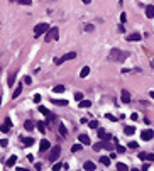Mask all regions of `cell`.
I'll return each instance as SVG.
<instances>
[{"label": "cell", "instance_id": "cell-1", "mask_svg": "<svg viewBox=\"0 0 154 171\" xmlns=\"http://www.w3.org/2000/svg\"><path fill=\"white\" fill-rule=\"evenodd\" d=\"M125 58H127V54H125L124 51H120V49H117V48H114L110 51V54H108V59H110V61H124Z\"/></svg>", "mask_w": 154, "mask_h": 171}, {"label": "cell", "instance_id": "cell-2", "mask_svg": "<svg viewBox=\"0 0 154 171\" xmlns=\"http://www.w3.org/2000/svg\"><path fill=\"white\" fill-rule=\"evenodd\" d=\"M46 31H49V26H47L46 22H41V24H37L36 27H34V36L36 37H39L42 32H46Z\"/></svg>", "mask_w": 154, "mask_h": 171}, {"label": "cell", "instance_id": "cell-3", "mask_svg": "<svg viewBox=\"0 0 154 171\" xmlns=\"http://www.w3.org/2000/svg\"><path fill=\"white\" fill-rule=\"evenodd\" d=\"M58 36H59V31L56 27H53V29H49L47 31V34H46V41L49 42V41H54V39H58Z\"/></svg>", "mask_w": 154, "mask_h": 171}, {"label": "cell", "instance_id": "cell-4", "mask_svg": "<svg viewBox=\"0 0 154 171\" xmlns=\"http://www.w3.org/2000/svg\"><path fill=\"white\" fill-rule=\"evenodd\" d=\"M74 56H76L74 53H66L64 56H61V58H58V59H54V63H56V64H63L64 61H69V59H73Z\"/></svg>", "mask_w": 154, "mask_h": 171}, {"label": "cell", "instance_id": "cell-5", "mask_svg": "<svg viewBox=\"0 0 154 171\" xmlns=\"http://www.w3.org/2000/svg\"><path fill=\"white\" fill-rule=\"evenodd\" d=\"M59 154H61V147L59 146H54L53 149H51V152H49V161H56Z\"/></svg>", "mask_w": 154, "mask_h": 171}, {"label": "cell", "instance_id": "cell-6", "mask_svg": "<svg viewBox=\"0 0 154 171\" xmlns=\"http://www.w3.org/2000/svg\"><path fill=\"white\" fill-rule=\"evenodd\" d=\"M153 137H154V132L151 129H146V130H142V132H141V139H142V141H151Z\"/></svg>", "mask_w": 154, "mask_h": 171}, {"label": "cell", "instance_id": "cell-7", "mask_svg": "<svg viewBox=\"0 0 154 171\" xmlns=\"http://www.w3.org/2000/svg\"><path fill=\"white\" fill-rule=\"evenodd\" d=\"M10 127H12V120H10V117H7L5 122H4V125H0V130H2V132H9Z\"/></svg>", "mask_w": 154, "mask_h": 171}, {"label": "cell", "instance_id": "cell-8", "mask_svg": "<svg viewBox=\"0 0 154 171\" xmlns=\"http://www.w3.org/2000/svg\"><path fill=\"white\" fill-rule=\"evenodd\" d=\"M39 112L41 114H44V115H47V120H54V115L49 112V110L46 109V107H42V105H39Z\"/></svg>", "mask_w": 154, "mask_h": 171}, {"label": "cell", "instance_id": "cell-9", "mask_svg": "<svg viewBox=\"0 0 154 171\" xmlns=\"http://www.w3.org/2000/svg\"><path fill=\"white\" fill-rule=\"evenodd\" d=\"M51 147V144H49V141L47 139H44V141H41V144H39V151L41 152H44V151H47Z\"/></svg>", "mask_w": 154, "mask_h": 171}, {"label": "cell", "instance_id": "cell-10", "mask_svg": "<svg viewBox=\"0 0 154 171\" xmlns=\"http://www.w3.org/2000/svg\"><path fill=\"white\" fill-rule=\"evenodd\" d=\"M139 157L144 159V161H154V154H149V152H141Z\"/></svg>", "mask_w": 154, "mask_h": 171}, {"label": "cell", "instance_id": "cell-11", "mask_svg": "<svg viewBox=\"0 0 154 171\" xmlns=\"http://www.w3.org/2000/svg\"><path fill=\"white\" fill-rule=\"evenodd\" d=\"M122 102H124V103L130 102V93H129L127 90H124V92H122Z\"/></svg>", "mask_w": 154, "mask_h": 171}, {"label": "cell", "instance_id": "cell-12", "mask_svg": "<svg viewBox=\"0 0 154 171\" xmlns=\"http://www.w3.org/2000/svg\"><path fill=\"white\" fill-rule=\"evenodd\" d=\"M15 161H17V156H10V157H9V159H7L5 166H7V168H12L14 164H15Z\"/></svg>", "mask_w": 154, "mask_h": 171}, {"label": "cell", "instance_id": "cell-13", "mask_svg": "<svg viewBox=\"0 0 154 171\" xmlns=\"http://www.w3.org/2000/svg\"><path fill=\"white\" fill-rule=\"evenodd\" d=\"M146 15H148L149 19H153L154 17V7L153 5H148V7H146Z\"/></svg>", "mask_w": 154, "mask_h": 171}, {"label": "cell", "instance_id": "cell-14", "mask_svg": "<svg viewBox=\"0 0 154 171\" xmlns=\"http://www.w3.org/2000/svg\"><path fill=\"white\" fill-rule=\"evenodd\" d=\"M127 41H130V42L141 41V34H135V32H134V34H130V36H129V37H127Z\"/></svg>", "mask_w": 154, "mask_h": 171}, {"label": "cell", "instance_id": "cell-15", "mask_svg": "<svg viewBox=\"0 0 154 171\" xmlns=\"http://www.w3.org/2000/svg\"><path fill=\"white\" fill-rule=\"evenodd\" d=\"M80 142L81 144H90V137L87 134H80Z\"/></svg>", "mask_w": 154, "mask_h": 171}, {"label": "cell", "instance_id": "cell-16", "mask_svg": "<svg viewBox=\"0 0 154 171\" xmlns=\"http://www.w3.org/2000/svg\"><path fill=\"white\" fill-rule=\"evenodd\" d=\"M20 141L26 144V146H31V144H34V139H32V137H20Z\"/></svg>", "mask_w": 154, "mask_h": 171}, {"label": "cell", "instance_id": "cell-17", "mask_svg": "<svg viewBox=\"0 0 154 171\" xmlns=\"http://www.w3.org/2000/svg\"><path fill=\"white\" fill-rule=\"evenodd\" d=\"M83 168H85V170H88V171H92V170H95V164L92 163V161H87V163L83 164Z\"/></svg>", "mask_w": 154, "mask_h": 171}, {"label": "cell", "instance_id": "cell-18", "mask_svg": "<svg viewBox=\"0 0 154 171\" xmlns=\"http://www.w3.org/2000/svg\"><path fill=\"white\" fill-rule=\"evenodd\" d=\"M124 130H125V134H127V136H132V134L135 132V129L132 127V125H127V127H125Z\"/></svg>", "mask_w": 154, "mask_h": 171}, {"label": "cell", "instance_id": "cell-19", "mask_svg": "<svg viewBox=\"0 0 154 171\" xmlns=\"http://www.w3.org/2000/svg\"><path fill=\"white\" fill-rule=\"evenodd\" d=\"M117 170H119V171H127L129 166H127V164H124V163H117Z\"/></svg>", "mask_w": 154, "mask_h": 171}, {"label": "cell", "instance_id": "cell-20", "mask_svg": "<svg viewBox=\"0 0 154 171\" xmlns=\"http://www.w3.org/2000/svg\"><path fill=\"white\" fill-rule=\"evenodd\" d=\"M88 73H90V68H88V66H85V68L80 71V76H81V78H85V76H88Z\"/></svg>", "mask_w": 154, "mask_h": 171}, {"label": "cell", "instance_id": "cell-21", "mask_svg": "<svg viewBox=\"0 0 154 171\" xmlns=\"http://www.w3.org/2000/svg\"><path fill=\"white\" fill-rule=\"evenodd\" d=\"M90 105H92V102H88V100H81V102H80V107H81V109H88Z\"/></svg>", "mask_w": 154, "mask_h": 171}, {"label": "cell", "instance_id": "cell-22", "mask_svg": "<svg viewBox=\"0 0 154 171\" xmlns=\"http://www.w3.org/2000/svg\"><path fill=\"white\" fill-rule=\"evenodd\" d=\"M24 127H26L27 130H32L34 129V122H32V120H27V122L24 124Z\"/></svg>", "mask_w": 154, "mask_h": 171}, {"label": "cell", "instance_id": "cell-23", "mask_svg": "<svg viewBox=\"0 0 154 171\" xmlns=\"http://www.w3.org/2000/svg\"><path fill=\"white\" fill-rule=\"evenodd\" d=\"M20 92H22V87H20V85H19V87L15 88V92H14V93H12V98H17V97L20 95Z\"/></svg>", "mask_w": 154, "mask_h": 171}, {"label": "cell", "instance_id": "cell-24", "mask_svg": "<svg viewBox=\"0 0 154 171\" xmlns=\"http://www.w3.org/2000/svg\"><path fill=\"white\" fill-rule=\"evenodd\" d=\"M53 92H56V93H61V92H64V87L63 85H56L53 88Z\"/></svg>", "mask_w": 154, "mask_h": 171}, {"label": "cell", "instance_id": "cell-25", "mask_svg": "<svg viewBox=\"0 0 154 171\" xmlns=\"http://www.w3.org/2000/svg\"><path fill=\"white\" fill-rule=\"evenodd\" d=\"M51 102H53L54 105H68V102H66V100H54V98H53Z\"/></svg>", "mask_w": 154, "mask_h": 171}, {"label": "cell", "instance_id": "cell-26", "mask_svg": "<svg viewBox=\"0 0 154 171\" xmlns=\"http://www.w3.org/2000/svg\"><path fill=\"white\" fill-rule=\"evenodd\" d=\"M100 161H102V164H105V166H108V164H110V159H108L107 156H102Z\"/></svg>", "mask_w": 154, "mask_h": 171}, {"label": "cell", "instance_id": "cell-27", "mask_svg": "<svg viewBox=\"0 0 154 171\" xmlns=\"http://www.w3.org/2000/svg\"><path fill=\"white\" fill-rule=\"evenodd\" d=\"M98 136H100V139H108V134L105 132V130H102V129H100V132H98Z\"/></svg>", "mask_w": 154, "mask_h": 171}, {"label": "cell", "instance_id": "cell-28", "mask_svg": "<svg viewBox=\"0 0 154 171\" xmlns=\"http://www.w3.org/2000/svg\"><path fill=\"white\" fill-rule=\"evenodd\" d=\"M17 2H19L20 5H31V2H32V0H17Z\"/></svg>", "mask_w": 154, "mask_h": 171}, {"label": "cell", "instance_id": "cell-29", "mask_svg": "<svg viewBox=\"0 0 154 171\" xmlns=\"http://www.w3.org/2000/svg\"><path fill=\"white\" fill-rule=\"evenodd\" d=\"M59 132H61V136H66V127H64L63 124L59 125Z\"/></svg>", "mask_w": 154, "mask_h": 171}, {"label": "cell", "instance_id": "cell-30", "mask_svg": "<svg viewBox=\"0 0 154 171\" xmlns=\"http://www.w3.org/2000/svg\"><path fill=\"white\" fill-rule=\"evenodd\" d=\"M37 129H39L41 132H44V130H46V125H44L42 122H39V124H37Z\"/></svg>", "mask_w": 154, "mask_h": 171}, {"label": "cell", "instance_id": "cell-31", "mask_svg": "<svg viewBox=\"0 0 154 171\" xmlns=\"http://www.w3.org/2000/svg\"><path fill=\"white\" fill-rule=\"evenodd\" d=\"M102 147H103V144H102V142H97V144L93 146V149H95V151H100Z\"/></svg>", "mask_w": 154, "mask_h": 171}, {"label": "cell", "instance_id": "cell-32", "mask_svg": "<svg viewBox=\"0 0 154 171\" xmlns=\"http://www.w3.org/2000/svg\"><path fill=\"white\" fill-rule=\"evenodd\" d=\"M85 31H87V32H92V31H93V26H92V24H87V26H85Z\"/></svg>", "mask_w": 154, "mask_h": 171}, {"label": "cell", "instance_id": "cell-33", "mask_svg": "<svg viewBox=\"0 0 154 171\" xmlns=\"http://www.w3.org/2000/svg\"><path fill=\"white\" fill-rule=\"evenodd\" d=\"M90 127H92V129H97V127H98V122H97V120H92V122H90Z\"/></svg>", "mask_w": 154, "mask_h": 171}, {"label": "cell", "instance_id": "cell-34", "mask_svg": "<svg viewBox=\"0 0 154 171\" xmlns=\"http://www.w3.org/2000/svg\"><path fill=\"white\" fill-rule=\"evenodd\" d=\"M80 149H81V144H74L73 146V152H78Z\"/></svg>", "mask_w": 154, "mask_h": 171}, {"label": "cell", "instance_id": "cell-35", "mask_svg": "<svg viewBox=\"0 0 154 171\" xmlns=\"http://www.w3.org/2000/svg\"><path fill=\"white\" fill-rule=\"evenodd\" d=\"M24 83L31 85V83H32V78H31V76H26V78H24Z\"/></svg>", "mask_w": 154, "mask_h": 171}, {"label": "cell", "instance_id": "cell-36", "mask_svg": "<svg viewBox=\"0 0 154 171\" xmlns=\"http://www.w3.org/2000/svg\"><path fill=\"white\" fill-rule=\"evenodd\" d=\"M14 82H15V76H14V75H10V78H9V85L12 87V85H14Z\"/></svg>", "mask_w": 154, "mask_h": 171}, {"label": "cell", "instance_id": "cell-37", "mask_svg": "<svg viewBox=\"0 0 154 171\" xmlns=\"http://www.w3.org/2000/svg\"><path fill=\"white\" fill-rule=\"evenodd\" d=\"M32 100H34L36 103H39V102H41V95H39V93H37V95H34V98H32Z\"/></svg>", "mask_w": 154, "mask_h": 171}, {"label": "cell", "instance_id": "cell-38", "mask_svg": "<svg viewBox=\"0 0 154 171\" xmlns=\"http://www.w3.org/2000/svg\"><path fill=\"white\" fill-rule=\"evenodd\" d=\"M105 117H107L108 120H112V122H117V119H115L114 115H110V114H107V115H105Z\"/></svg>", "mask_w": 154, "mask_h": 171}, {"label": "cell", "instance_id": "cell-39", "mask_svg": "<svg viewBox=\"0 0 154 171\" xmlns=\"http://www.w3.org/2000/svg\"><path fill=\"white\" fill-rule=\"evenodd\" d=\"M117 152H125V147L124 146H117Z\"/></svg>", "mask_w": 154, "mask_h": 171}, {"label": "cell", "instance_id": "cell-40", "mask_svg": "<svg viewBox=\"0 0 154 171\" xmlns=\"http://www.w3.org/2000/svg\"><path fill=\"white\" fill-rule=\"evenodd\" d=\"M129 147H130V149H137V142H130L129 144Z\"/></svg>", "mask_w": 154, "mask_h": 171}, {"label": "cell", "instance_id": "cell-41", "mask_svg": "<svg viewBox=\"0 0 154 171\" xmlns=\"http://www.w3.org/2000/svg\"><path fill=\"white\" fill-rule=\"evenodd\" d=\"M120 21H122V22H125V21H127V15L124 14V12L120 14Z\"/></svg>", "mask_w": 154, "mask_h": 171}, {"label": "cell", "instance_id": "cell-42", "mask_svg": "<svg viewBox=\"0 0 154 171\" xmlns=\"http://www.w3.org/2000/svg\"><path fill=\"white\" fill-rule=\"evenodd\" d=\"M74 98H76V100H81V98H83V95H81V93H74Z\"/></svg>", "mask_w": 154, "mask_h": 171}, {"label": "cell", "instance_id": "cell-43", "mask_svg": "<svg viewBox=\"0 0 154 171\" xmlns=\"http://www.w3.org/2000/svg\"><path fill=\"white\" fill-rule=\"evenodd\" d=\"M7 144H9V141H7V139H4V141H0V146H4V147H5Z\"/></svg>", "mask_w": 154, "mask_h": 171}, {"label": "cell", "instance_id": "cell-44", "mask_svg": "<svg viewBox=\"0 0 154 171\" xmlns=\"http://www.w3.org/2000/svg\"><path fill=\"white\" fill-rule=\"evenodd\" d=\"M59 168H63L61 164H54V166H53V170H54V171H56V170H59Z\"/></svg>", "mask_w": 154, "mask_h": 171}, {"label": "cell", "instance_id": "cell-45", "mask_svg": "<svg viewBox=\"0 0 154 171\" xmlns=\"http://www.w3.org/2000/svg\"><path fill=\"white\" fill-rule=\"evenodd\" d=\"M130 119H132V120H137L139 117H137V114H132V115H130Z\"/></svg>", "mask_w": 154, "mask_h": 171}, {"label": "cell", "instance_id": "cell-46", "mask_svg": "<svg viewBox=\"0 0 154 171\" xmlns=\"http://www.w3.org/2000/svg\"><path fill=\"white\" fill-rule=\"evenodd\" d=\"M149 95L153 97V100H154V90H151V92H149Z\"/></svg>", "mask_w": 154, "mask_h": 171}, {"label": "cell", "instance_id": "cell-47", "mask_svg": "<svg viewBox=\"0 0 154 171\" xmlns=\"http://www.w3.org/2000/svg\"><path fill=\"white\" fill-rule=\"evenodd\" d=\"M81 2H83V4H90V2H92V0H81Z\"/></svg>", "mask_w": 154, "mask_h": 171}, {"label": "cell", "instance_id": "cell-48", "mask_svg": "<svg viewBox=\"0 0 154 171\" xmlns=\"http://www.w3.org/2000/svg\"><path fill=\"white\" fill-rule=\"evenodd\" d=\"M0 107H2V97H0Z\"/></svg>", "mask_w": 154, "mask_h": 171}, {"label": "cell", "instance_id": "cell-49", "mask_svg": "<svg viewBox=\"0 0 154 171\" xmlns=\"http://www.w3.org/2000/svg\"><path fill=\"white\" fill-rule=\"evenodd\" d=\"M153 66H154V59H153Z\"/></svg>", "mask_w": 154, "mask_h": 171}]
</instances>
